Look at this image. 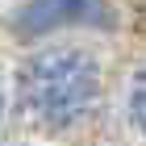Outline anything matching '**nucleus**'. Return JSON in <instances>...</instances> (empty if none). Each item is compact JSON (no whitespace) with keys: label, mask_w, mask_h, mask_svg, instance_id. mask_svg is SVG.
I'll return each instance as SVG.
<instances>
[{"label":"nucleus","mask_w":146,"mask_h":146,"mask_svg":"<svg viewBox=\"0 0 146 146\" xmlns=\"http://www.w3.org/2000/svg\"><path fill=\"white\" fill-rule=\"evenodd\" d=\"M100 71L79 50H46L25 71V100L46 125H67L96 104Z\"/></svg>","instance_id":"obj_1"}]
</instances>
